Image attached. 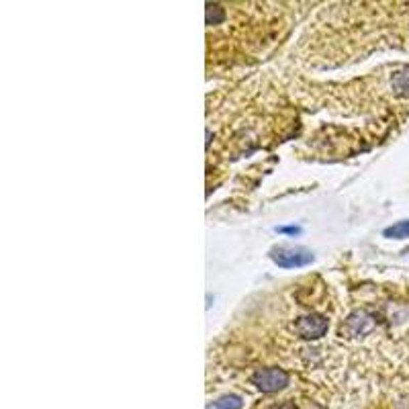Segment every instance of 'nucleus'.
I'll return each mask as SVG.
<instances>
[{"label":"nucleus","mask_w":409,"mask_h":409,"mask_svg":"<svg viewBox=\"0 0 409 409\" xmlns=\"http://www.w3.org/2000/svg\"><path fill=\"white\" fill-rule=\"evenodd\" d=\"M327 327H329V322H327L326 317H324V315H315V313L301 317V319L294 324L297 334H299L301 338H305V340H317V338L326 336Z\"/></svg>","instance_id":"2"},{"label":"nucleus","mask_w":409,"mask_h":409,"mask_svg":"<svg viewBox=\"0 0 409 409\" xmlns=\"http://www.w3.org/2000/svg\"><path fill=\"white\" fill-rule=\"evenodd\" d=\"M252 383L262 393H277L289 385V375L282 368H262L252 376Z\"/></svg>","instance_id":"1"},{"label":"nucleus","mask_w":409,"mask_h":409,"mask_svg":"<svg viewBox=\"0 0 409 409\" xmlns=\"http://www.w3.org/2000/svg\"><path fill=\"white\" fill-rule=\"evenodd\" d=\"M223 9L219 4H207V25H217L223 18Z\"/></svg>","instance_id":"8"},{"label":"nucleus","mask_w":409,"mask_h":409,"mask_svg":"<svg viewBox=\"0 0 409 409\" xmlns=\"http://www.w3.org/2000/svg\"><path fill=\"white\" fill-rule=\"evenodd\" d=\"M242 405H244V401L240 395H228V397H221L219 401H215L207 409H242Z\"/></svg>","instance_id":"6"},{"label":"nucleus","mask_w":409,"mask_h":409,"mask_svg":"<svg viewBox=\"0 0 409 409\" xmlns=\"http://www.w3.org/2000/svg\"><path fill=\"white\" fill-rule=\"evenodd\" d=\"M272 260L277 262L280 268H299L309 264L313 256L303 248H280L272 252Z\"/></svg>","instance_id":"3"},{"label":"nucleus","mask_w":409,"mask_h":409,"mask_svg":"<svg viewBox=\"0 0 409 409\" xmlns=\"http://www.w3.org/2000/svg\"><path fill=\"white\" fill-rule=\"evenodd\" d=\"M272 409H294V405H293V403H289V401H287V403H280V405H275Z\"/></svg>","instance_id":"9"},{"label":"nucleus","mask_w":409,"mask_h":409,"mask_svg":"<svg viewBox=\"0 0 409 409\" xmlns=\"http://www.w3.org/2000/svg\"><path fill=\"white\" fill-rule=\"evenodd\" d=\"M393 90L401 97H409V68L399 70L395 76H393Z\"/></svg>","instance_id":"5"},{"label":"nucleus","mask_w":409,"mask_h":409,"mask_svg":"<svg viewBox=\"0 0 409 409\" xmlns=\"http://www.w3.org/2000/svg\"><path fill=\"white\" fill-rule=\"evenodd\" d=\"M385 238H391V240H405V238H409V221H399V223L385 229Z\"/></svg>","instance_id":"7"},{"label":"nucleus","mask_w":409,"mask_h":409,"mask_svg":"<svg viewBox=\"0 0 409 409\" xmlns=\"http://www.w3.org/2000/svg\"><path fill=\"white\" fill-rule=\"evenodd\" d=\"M278 231H282V233H299V228H280Z\"/></svg>","instance_id":"10"},{"label":"nucleus","mask_w":409,"mask_h":409,"mask_svg":"<svg viewBox=\"0 0 409 409\" xmlns=\"http://www.w3.org/2000/svg\"><path fill=\"white\" fill-rule=\"evenodd\" d=\"M371 327H373V322H371L364 313H356V315L350 317L348 324H346V329H348L352 336H364Z\"/></svg>","instance_id":"4"}]
</instances>
